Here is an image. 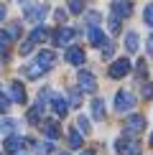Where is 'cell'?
Listing matches in <instances>:
<instances>
[{
  "label": "cell",
  "mask_w": 153,
  "mask_h": 155,
  "mask_svg": "<svg viewBox=\"0 0 153 155\" xmlns=\"http://www.w3.org/2000/svg\"><path fill=\"white\" fill-rule=\"evenodd\" d=\"M135 107V97H133L130 92H117L115 94V109L117 112H127V109Z\"/></svg>",
  "instance_id": "obj_1"
},
{
  "label": "cell",
  "mask_w": 153,
  "mask_h": 155,
  "mask_svg": "<svg viewBox=\"0 0 153 155\" xmlns=\"http://www.w3.org/2000/svg\"><path fill=\"white\" fill-rule=\"evenodd\" d=\"M115 147H117V153H123V155H138V150H140L138 140H130V137H120L117 143H115Z\"/></svg>",
  "instance_id": "obj_2"
},
{
  "label": "cell",
  "mask_w": 153,
  "mask_h": 155,
  "mask_svg": "<svg viewBox=\"0 0 153 155\" xmlns=\"http://www.w3.org/2000/svg\"><path fill=\"white\" fill-rule=\"evenodd\" d=\"M76 81H79V89H82V92H94V89H97V79H94V74L84 71V69L76 74Z\"/></svg>",
  "instance_id": "obj_3"
},
{
  "label": "cell",
  "mask_w": 153,
  "mask_h": 155,
  "mask_svg": "<svg viewBox=\"0 0 153 155\" xmlns=\"http://www.w3.org/2000/svg\"><path fill=\"white\" fill-rule=\"evenodd\" d=\"M130 13H133L130 0H115L112 3V15L115 18H130Z\"/></svg>",
  "instance_id": "obj_4"
},
{
  "label": "cell",
  "mask_w": 153,
  "mask_h": 155,
  "mask_svg": "<svg viewBox=\"0 0 153 155\" xmlns=\"http://www.w3.org/2000/svg\"><path fill=\"white\" fill-rule=\"evenodd\" d=\"M125 130L133 132V135H138L140 130H145V117L143 114H130V117L125 120Z\"/></svg>",
  "instance_id": "obj_5"
},
{
  "label": "cell",
  "mask_w": 153,
  "mask_h": 155,
  "mask_svg": "<svg viewBox=\"0 0 153 155\" xmlns=\"http://www.w3.org/2000/svg\"><path fill=\"white\" fill-rule=\"evenodd\" d=\"M127 71H130V61H127V59L112 61V66H110V76H112V79H123Z\"/></svg>",
  "instance_id": "obj_6"
},
{
  "label": "cell",
  "mask_w": 153,
  "mask_h": 155,
  "mask_svg": "<svg viewBox=\"0 0 153 155\" xmlns=\"http://www.w3.org/2000/svg\"><path fill=\"white\" fill-rule=\"evenodd\" d=\"M46 13H49L46 5H31V8H25V21L38 23V21H43V18H46Z\"/></svg>",
  "instance_id": "obj_7"
},
{
  "label": "cell",
  "mask_w": 153,
  "mask_h": 155,
  "mask_svg": "<svg viewBox=\"0 0 153 155\" xmlns=\"http://www.w3.org/2000/svg\"><path fill=\"white\" fill-rule=\"evenodd\" d=\"M51 109H54L59 117H66V112H69V102L64 99V97H59V94H51Z\"/></svg>",
  "instance_id": "obj_8"
},
{
  "label": "cell",
  "mask_w": 153,
  "mask_h": 155,
  "mask_svg": "<svg viewBox=\"0 0 153 155\" xmlns=\"http://www.w3.org/2000/svg\"><path fill=\"white\" fill-rule=\"evenodd\" d=\"M87 36H89V43H92V46H97V48H102V46L107 43V36L102 33L97 25H92V28L87 31Z\"/></svg>",
  "instance_id": "obj_9"
},
{
  "label": "cell",
  "mask_w": 153,
  "mask_h": 155,
  "mask_svg": "<svg viewBox=\"0 0 153 155\" xmlns=\"http://www.w3.org/2000/svg\"><path fill=\"white\" fill-rule=\"evenodd\" d=\"M74 28H59L56 31V36H54V43L56 46H66V43H72V38H74Z\"/></svg>",
  "instance_id": "obj_10"
},
{
  "label": "cell",
  "mask_w": 153,
  "mask_h": 155,
  "mask_svg": "<svg viewBox=\"0 0 153 155\" xmlns=\"http://www.w3.org/2000/svg\"><path fill=\"white\" fill-rule=\"evenodd\" d=\"M84 51L82 48H76V46H72V48H66V61L69 64H74V66H82V64H84Z\"/></svg>",
  "instance_id": "obj_11"
},
{
  "label": "cell",
  "mask_w": 153,
  "mask_h": 155,
  "mask_svg": "<svg viewBox=\"0 0 153 155\" xmlns=\"http://www.w3.org/2000/svg\"><path fill=\"white\" fill-rule=\"evenodd\" d=\"M23 145H25V137H21V135H10V137L5 140V153H18Z\"/></svg>",
  "instance_id": "obj_12"
},
{
  "label": "cell",
  "mask_w": 153,
  "mask_h": 155,
  "mask_svg": "<svg viewBox=\"0 0 153 155\" xmlns=\"http://www.w3.org/2000/svg\"><path fill=\"white\" fill-rule=\"evenodd\" d=\"M10 97H13V102H18V104H25V89H23L21 81L10 84Z\"/></svg>",
  "instance_id": "obj_13"
},
{
  "label": "cell",
  "mask_w": 153,
  "mask_h": 155,
  "mask_svg": "<svg viewBox=\"0 0 153 155\" xmlns=\"http://www.w3.org/2000/svg\"><path fill=\"white\" fill-rule=\"evenodd\" d=\"M41 130H43V135H46L49 140H56V137L61 135V132H59V125H56L54 120H46V122L41 125Z\"/></svg>",
  "instance_id": "obj_14"
},
{
  "label": "cell",
  "mask_w": 153,
  "mask_h": 155,
  "mask_svg": "<svg viewBox=\"0 0 153 155\" xmlns=\"http://www.w3.org/2000/svg\"><path fill=\"white\" fill-rule=\"evenodd\" d=\"M36 64H38L41 69H51V66L56 64V56L51 54V51H41V54H38V59H36Z\"/></svg>",
  "instance_id": "obj_15"
},
{
  "label": "cell",
  "mask_w": 153,
  "mask_h": 155,
  "mask_svg": "<svg viewBox=\"0 0 153 155\" xmlns=\"http://www.w3.org/2000/svg\"><path fill=\"white\" fill-rule=\"evenodd\" d=\"M92 117L94 120H105V102H102L100 97L92 99Z\"/></svg>",
  "instance_id": "obj_16"
},
{
  "label": "cell",
  "mask_w": 153,
  "mask_h": 155,
  "mask_svg": "<svg viewBox=\"0 0 153 155\" xmlns=\"http://www.w3.org/2000/svg\"><path fill=\"white\" fill-rule=\"evenodd\" d=\"M125 51H127V54H135V51H138V33L130 31V33L125 36Z\"/></svg>",
  "instance_id": "obj_17"
},
{
  "label": "cell",
  "mask_w": 153,
  "mask_h": 155,
  "mask_svg": "<svg viewBox=\"0 0 153 155\" xmlns=\"http://www.w3.org/2000/svg\"><path fill=\"white\" fill-rule=\"evenodd\" d=\"M46 36H49V31L43 28V25H38V28H33V33H31V38H28V41L41 43V41H46Z\"/></svg>",
  "instance_id": "obj_18"
},
{
  "label": "cell",
  "mask_w": 153,
  "mask_h": 155,
  "mask_svg": "<svg viewBox=\"0 0 153 155\" xmlns=\"http://www.w3.org/2000/svg\"><path fill=\"white\" fill-rule=\"evenodd\" d=\"M23 71H25V76H28V79H38V76H41L43 71H46V69H41L38 64H31V66H25Z\"/></svg>",
  "instance_id": "obj_19"
},
{
  "label": "cell",
  "mask_w": 153,
  "mask_h": 155,
  "mask_svg": "<svg viewBox=\"0 0 153 155\" xmlns=\"http://www.w3.org/2000/svg\"><path fill=\"white\" fill-rule=\"evenodd\" d=\"M13 130H15V120H10V117L0 120V132H3V135H10Z\"/></svg>",
  "instance_id": "obj_20"
},
{
  "label": "cell",
  "mask_w": 153,
  "mask_h": 155,
  "mask_svg": "<svg viewBox=\"0 0 153 155\" xmlns=\"http://www.w3.org/2000/svg\"><path fill=\"white\" fill-rule=\"evenodd\" d=\"M69 145H72V150H79V147H82V135H79V130H72V132H69Z\"/></svg>",
  "instance_id": "obj_21"
},
{
  "label": "cell",
  "mask_w": 153,
  "mask_h": 155,
  "mask_svg": "<svg viewBox=\"0 0 153 155\" xmlns=\"http://www.w3.org/2000/svg\"><path fill=\"white\" fill-rule=\"evenodd\" d=\"M76 127H79V132H82V135L89 132V120L84 117V114H79V117H76Z\"/></svg>",
  "instance_id": "obj_22"
},
{
  "label": "cell",
  "mask_w": 153,
  "mask_h": 155,
  "mask_svg": "<svg viewBox=\"0 0 153 155\" xmlns=\"http://www.w3.org/2000/svg\"><path fill=\"white\" fill-rule=\"evenodd\" d=\"M41 112H43L41 107H33V109H31V112H28V122H31V125H36V122L41 120Z\"/></svg>",
  "instance_id": "obj_23"
},
{
  "label": "cell",
  "mask_w": 153,
  "mask_h": 155,
  "mask_svg": "<svg viewBox=\"0 0 153 155\" xmlns=\"http://www.w3.org/2000/svg\"><path fill=\"white\" fill-rule=\"evenodd\" d=\"M143 21L153 28V3H151V5H145V10H143Z\"/></svg>",
  "instance_id": "obj_24"
},
{
  "label": "cell",
  "mask_w": 153,
  "mask_h": 155,
  "mask_svg": "<svg viewBox=\"0 0 153 155\" xmlns=\"http://www.w3.org/2000/svg\"><path fill=\"white\" fill-rule=\"evenodd\" d=\"M8 107H10V99H8V97H5L3 92H0V112L5 114V112H8Z\"/></svg>",
  "instance_id": "obj_25"
},
{
  "label": "cell",
  "mask_w": 153,
  "mask_h": 155,
  "mask_svg": "<svg viewBox=\"0 0 153 155\" xmlns=\"http://www.w3.org/2000/svg\"><path fill=\"white\" fill-rule=\"evenodd\" d=\"M69 10H72V13H82V10H84L82 0H72V3H69Z\"/></svg>",
  "instance_id": "obj_26"
},
{
  "label": "cell",
  "mask_w": 153,
  "mask_h": 155,
  "mask_svg": "<svg viewBox=\"0 0 153 155\" xmlns=\"http://www.w3.org/2000/svg\"><path fill=\"white\" fill-rule=\"evenodd\" d=\"M31 51H33V41H23V43H21V54H23V56H28Z\"/></svg>",
  "instance_id": "obj_27"
},
{
  "label": "cell",
  "mask_w": 153,
  "mask_h": 155,
  "mask_svg": "<svg viewBox=\"0 0 153 155\" xmlns=\"http://www.w3.org/2000/svg\"><path fill=\"white\" fill-rule=\"evenodd\" d=\"M69 102H72V107H79V102H82V94H79V92L74 89V92L69 94Z\"/></svg>",
  "instance_id": "obj_28"
},
{
  "label": "cell",
  "mask_w": 153,
  "mask_h": 155,
  "mask_svg": "<svg viewBox=\"0 0 153 155\" xmlns=\"http://www.w3.org/2000/svg\"><path fill=\"white\" fill-rule=\"evenodd\" d=\"M36 147H38V153H43V155L54 153V145H51V143H41V145H36Z\"/></svg>",
  "instance_id": "obj_29"
},
{
  "label": "cell",
  "mask_w": 153,
  "mask_h": 155,
  "mask_svg": "<svg viewBox=\"0 0 153 155\" xmlns=\"http://www.w3.org/2000/svg\"><path fill=\"white\" fill-rule=\"evenodd\" d=\"M153 97V84H143V99H151Z\"/></svg>",
  "instance_id": "obj_30"
},
{
  "label": "cell",
  "mask_w": 153,
  "mask_h": 155,
  "mask_svg": "<svg viewBox=\"0 0 153 155\" xmlns=\"http://www.w3.org/2000/svg\"><path fill=\"white\" fill-rule=\"evenodd\" d=\"M110 31H112V33H117V31H120V18H110Z\"/></svg>",
  "instance_id": "obj_31"
},
{
  "label": "cell",
  "mask_w": 153,
  "mask_h": 155,
  "mask_svg": "<svg viewBox=\"0 0 153 155\" xmlns=\"http://www.w3.org/2000/svg\"><path fill=\"white\" fill-rule=\"evenodd\" d=\"M8 43H10V36L5 33V31H0V46L5 48V46H8Z\"/></svg>",
  "instance_id": "obj_32"
},
{
  "label": "cell",
  "mask_w": 153,
  "mask_h": 155,
  "mask_svg": "<svg viewBox=\"0 0 153 155\" xmlns=\"http://www.w3.org/2000/svg\"><path fill=\"white\" fill-rule=\"evenodd\" d=\"M87 21L92 23V25H97V23H100V13H89V15H87Z\"/></svg>",
  "instance_id": "obj_33"
},
{
  "label": "cell",
  "mask_w": 153,
  "mask_h": 155,
  "mask_svg": "<svg viewBox=\"0 0 153 155\" xmlns=\"http://www.w3.org/2000/svg\"><path fill=\"white\" fill-rule=\"evenodd\" d=\"M145 48H148V54H151V56H153V33H151V36H148V43H145Z\"/></svg>",
  "instance_id": "obj_34"
},
{
  "label": "cell",
  "mask_w": 153,
  "mask_h": 155,
  "mask_svg": "<svg viewBox=\"0 0 153 155\" xmlns=\"http://www.w3.org/2000/svg\"><path fill=\"white\" fill-rule=\"evenodd\" d=\"M138 74L145 76V61H138Z\"/></svg>",
  "instance_id": "obj_35"
},
{
  "label": "cell",
  "mask_w": 153,
  "mask_h": 155,
  "mask_svg": "<svg viewBox=\"0 0 153 155\" xmlns=\"http://www.w3.org/2000/svg\"><path fill=\"white\" fill-rule=\"evenodd\" d=\"M3 18H5V8H3V5H0V21H3Z\"/></svg>",
  "instance_id": "obj_36"
},
{
  "label": "cell",
  "mask_w": 153,
  "mask_h": 155,
  "mask_svg": "<svg viewBox=\"0 0 153 155\" xmlns=\"http://www.w3.org/2000/svg\"><path fill=\"white\" fill-rule=\"evenodd\" d=\"M151 145H153V135H151Z\"/></svg>",
  "instance_id": "obj_37"
},
{
  "label": "cell",
  "mask_w": 153,
  "mask_h": 155,
  "mask_svg": "<svg viewBox=\"0 0 153 155\" xmlns=\"http://www.w3.org/2000/svg\"><path fill=\"white\" fill-rule=\"evenodd\" d=\"M82 155H92V153H82Z\"/></svg>",
  "instance_id": "obj_38"
},
{
  "label": "cell",
  "mask_w": 153,
  "mask_h": 155,
  "mask_svg": "<svg viewBox=\"0 0 153 155\" xmlns=\"http://www.w3.org/2000/svg\"><path fill=\"white\" fill-rule=\"evenodd\" d=\"M61 155H66V153H61Z\"/></svg>",
  "instance_id": "obj_39"
}]
</instances>
